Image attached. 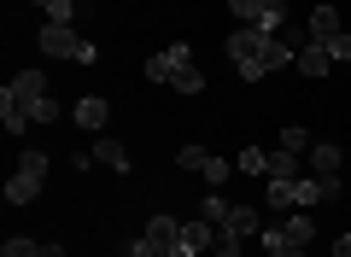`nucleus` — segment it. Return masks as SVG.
<instances>
[{
    "instance_id": "nucleus-1",
    "label": "nucleus",
    "mask_w": 351,
    "mask_h": 257,
    "mask_svg": "<svg viewBox=\"0 0 351 257\" xmlns=\"http://www.w3.org/2000/svg\"><path fill=\"white\" fill-rule=\"evenodd\" d=\"M293 53L281 36H263V29L240 24V36H228V59H234V71L246 76V82H263L269 71H281V64H293Z\"/></svg>"
},
{
    "instance_id": "nucleus-2",
    "label": "nucleus",
    "mask_w": 351,
    "mask_h": 257,
    "mask_svg": "<svg viewBox=\"0 0 351 257\" xmlns=\"http://www.w3.org/2000/svg\"><path fill=\"white\" fill-rule=\"evenodd\" d=\"M41 53H47V59H71V64H94V41L88 36H76L71 24H47L41 29Z\"/></svg>"
},
{
    "instance_id": "nucleus-3",
    "label": "nucleus",
    "mask_w": 351,
    "mask_h": 257,
    "mask_svg": "<svg viewBox=\"0 0 351 257\" xmlns=\"http://www.w3.org/2000/svg\"><path fill=\"white\" fill-rule=\"evenodd\" d=\"M228 12L263 36H287V0H228Z\"/></svg>"
},
{
    "instance_id": "nucleus-4",
    "label": "nucleus",
    "mask_w": 351,
    "mask_h": 257,
    "mask_svg": "<svg viewBox=\"0 0 351 257\" xmlns=\"http://www.w3.org/2000/svg\"><path fill=\"white\" fill-rule=\"evenodd\" d=\"M41 182H47V152H24L18 158V175L6 182V205H29L41 193Z\"/></svg>"
},
{
    "instance_id": "nucleus-5",
    "label": "nucleus",
    "mask_w": 351,
    "mask_h": 257,
    "mask_svg": "<svg viewBox=\"0 0 351 257\" xmlns=\"http://www.w3.org/2000/svg\"><path fill=\"white\" fill-rule=\"evenodd\" d=\"M176 158H182V170H199L205 187H223L228 175H234V158H217V152H205V147H182Z\"/></svg>"
},
{
    "instance_id": "nucleus-6",
    "label": "nucleus",
    "mask_w": 351,
    "mask_h": 257,
    "mask_svg": "<svg viewBox=\"0 0 351 257\" xmlns=\"http://www.w3.org/2000/svg\"><path fill=\"white\" fill-rule=\"evenodd\" d=\"M328 199H339V175H299L293 182V210L328 205Z\"/></svg>"
},
{
    "instance_id": "nucleus-7",
    "label": "nucleus",
    "mask_w": 351,
    "mask_h": 257,
    "mask_svg": "<svg viewBox=\"0 0 351 257\" xmlns=\"http://www.w3.org/2000/svg\"><path fill=\"white\" fill-rule=\"evenodd\" d=\"M188 64H193L188 41H170V47H158L147 59V76H152V82H176V71H188Z\"/></svg>"
},
{
    "instance_id": "nucleus-8",
    "label": "nucleus",
    "mask_w": 351,
    "mask_h": 257,
    "mask_svg": "<svg viewBox=\"0 0 351 257\" xmlns=\"http://www.w3.org/2000/svg\"><path fill=\"white\" fill-rule=\"evenodd\" d=\"M252 234H258V210L252 205H234L223 222H217V240H228V245H246Z\"/></svg>"
},
{
    "instance_id": "nucleus-9",
    "label": "nucleus",
    "mask_w": 351,
    "mask_h": 257,
    "mask_svg": "<svg viewBox=\"0 0 351 257\" xmlns=\"http://www.w3.org/2000/svg\"><path fill=\"white\" fill-rule=\"evenodd\" d=\"M141 240H147L158 257H182V222H170V217H152Z\"/></svg>"
},
{
    "instance_id": "nucleus-10",
    "label": "nucleus",
    "mask_w": 351,
    "mask_h": 257,
    "mask_svg": "<svg viewBox=\"0 0 351 257\" xmlns=\"http://www.w3.org/2000/svg\"><path fill=\"white\" fill-rule=\"evenodd\" d=\"M217 245V222H182V257H205Z\"/></svg>"
},
{
    "instance_id": "nucleus-11",
    "label": "nucleus",
    "mask_w": 351,
    "mask_h": 257,
    "mask_svg": "<svg viewBox=\"0 0 351 257\" xmlns=\"http://www.w3.org/2000/svg\"><path fill=\"white\" fill-rule=\"evenodd\" d=\"M6 88H12L18 106H36V99H47V76H41V71H18Z\"/></svg>"
},
{
    "instance_id": "nucleus-12",
    "label": "nucleus",
    "mask_w": 351,
    "mask_h": 257,
    "mask_svg": "<svg viewBox=\"0 0 351 257\" xmlns=\"http://www.w3.org/2000/svg\"><path fill=\"white\" fill-rule=\"evenodd\" d=\"M328 64H334V59H328L322 41H304V47L293 53V71H299V76H328Z\"/></svg>"
},
{
    "instance_id": "nucleus-13",
    "label": "nucleus",
    "mask_w": 351,
    "mask_h": 257,
    "mask_svg": "<svg viewBox=\"0 0 351 257\" xmlns=\"http://www.w3.org/2000/svg\"><path fill=\"white\" fill-rule=\"evenodd\" d=\"M76 123H82V129H106V123H112V106H106L100 94H88V99H76V111H71Z\"/></svg>"
},
{
    "instance_id": "nucleus-14",
    "label": "nucleus",
    "mask_w": 351,
    "mask_h": 257,
    "mask_svg": "<svg viewBox=\"0 0 351 257\" xmlns=\"http://www.w3.org/2000/svg\"><path fill=\"white\" fill-rule=\"evenodd\" d=\"M0 123H6L12 135H24L29 123H36V117H29V106H18V99H12V88H0Z\"/></svg>"
},
{
    "instance_id": "nucleus-15",
    "label": "nucleus",
    "mask_w": 351,
    "mask_h": 257,
    "mask_svg": "<svg viewBox=\"0 0 351 257\" xmlns=\"http://www.w3.org/2000/svg\"><path fill=\"white\" fill-rule=\"evenodd\" d=\"M281 234H287L293 245H311V240H316V222H311V210H287V222H281Z\"/></svg>"
},
{
    "instance_id": "nucleus-16",
    "label": "nucleus",
    "mask_w": 351,
    "mask_h": 257,
    "mask_svg": "<svg viewBox=\"0 0 351 257\" xmlns=\"http://www.w3.org/2000/svg\"><path fill=\"white\" fill-rule=\"evenodd\" d=\"M94 164H106V170H129V147H123V140H112V135H100Z\"/></svg>"
},
{
    "instance_id": "nucleus-17",
    "label": "nucleus",
    "mask_w": 351,
    "mask_h": 257,
    "mask_svg": "<svg viewBox=\"0 0 351 257\" xmlns=\"http://www.w3.org/2000/svg\"><path fill=\"white\" fill-rule=\"evenodd\" d=\"M234 170H240V175H269V152H263V147H240Z\"/></svg>"
},
{
    "instance_id": "nucleus-18",
    "label": "nucleus",
    "mask_w": 351,
    "mask_h": 257,
    "mask_svg": "<svg viewBox=\"0 0 351 257\" xmlns=\"http://www.w3.org/2000/svg\"><path fill=\"white\" fill-rule=\"evenodd\" d=\"M328 36H339V12L334 6H316L311 12V41H328Z\"/></svg>"
},
{
    "instance_id": "nucleus-19",
    "label": "nucleus",
    "mask_w": 351,
    "mask_h": 257,
    "mask_svg": "<svg viewBox=\"0 0 351 257\" xmlns=\"http://www.w3.org/2000/svg\"><path fill=\"white\" fill-rule=\"evenodd\" d=\"M293 158H299V152H269V182H299V164H293Z\"/></svg>"
},
{
    "instance_id": "nucleus-20",
    "label": "nucleus",
    "mask_w": 351,
    "mask_h": 257,
    "mask_svg": "<svg viewBox=\"0 0 351 257\" xmlns=\"http://www.w3.org/2000/svg\"><path fill=\"white\" fill-rule=\"evenodd\" d=\"M263 252H269V257H304V245H293L281 228H269V234H263Z\"/></svg>"
},
{
    "instance_id": "nucleus-21",
    "label": "nucleus",
    "mask_w": 351,
    "mask_h": 257,
    "mask_svg": "<svg viewBox=\"0 0 351 257\" xmlns=\"http://www.w3.org/2000/svg\"><path fill=\"white\" fill-rule=\"evenodd\" d=\"M311 170L316 175H334L339 170V147H328V140H322V147H311Z\"/></svg>"
},
{
    "instance_id": "nucleus-22",
    "label": "nucleus",
    "mask_w": 351,
    "mask_h": 257,
    "mask_svg": "<svg viewBox=\"0 0 351 257\" xmlns=\"http://www.w3.org/2000/svg\"><path fill=\"white\" fill-rule=\"evenodd\" d=\"M281 152H311V135H304L299 123H287V129H281Z\"/></svg>"
},
{
    "instance_id": "nucleus-23",
    "label": "nucleus",
    "mask_w": 351,
    "mask_h": 257,
    "mask_svg": "<svg viewBox=\"0 0 351 257\" xmlns=\"http://www.w3.org/2000/svg\"><path fill=\"white\" fill-rule=\"evenodd\" d=\"M269 210H293V182H269Z\"/></svg>"
},
{
    "instance_id": "nucleus-24",
    "label": "nucleus",
    "mask_w": 351,
    "mask_h": 257,
    "mask_svg": "<svg viewBox=\"0 0 351 257\" xmlns=\"http://www.w3.org/2000/svg\"><path fill=\"white\" fill-rule=\"evenodd\" d=\"M170 88H176V94H199V88H205V76L188 64V71H176V82H170Z\"/></svg>"
},
{
    "instance_id": "nucleus-25",
    "label": "nucleus",
    "mask_w": 351,
    "mask_h": 257,
    "mask_svg": "<svg viewBox=\"0 0 351 257\" xmlns=\"http://www.w3.org/2000/svg\"><path fill=\"white\" fill-rule=\"evenodd\" d=\"M322 47H328V59H334V64H346V59H351V36H346V29H339V36H328Z\"/></svg>"
},
{
    "instance_id": "nucleus-26",
    "label": "nucleus",
    "mask_w": 351,
    "mask_h": 257,
    "mask_svg": "<svg viewBox=\"0 0 351 257\" xmlns=\"http://www.w3.org/2000/svg\"><path fill=\"white\" fill-rule=\"evenodd\" d=\"M47 18L53 24H76V0H47Z\"/></svg>"
},
{
    "instance_id": "nucleus-27",
    "label": "nucleus",
    "mask_w": 351,
    "mask_h": 257,
    "mask_svg": "<svg viewBox=\"0 0 351 257\" xmlns=\"http://www.w3.org/2000/svg\"><path fill=\"white\" fill-rule=\"evenodd\" d=\"M29 117H36V123H59V99H36V106H29Z\"/></svg>"
},
{
    "instance_id": "nucleus-28",
    "label": "nucleus",
    "mask_w": 351,
    "mask_h": 257,
    "mask_svg": "<svg viewBox=\"0 0 351 257\" xmlns=\"http://www.w3.org/2000/svg\"><path fill=\"white\" fill-rule=\"evenodd\" d=\"M228 210H234V205H228V199H217V193H211V199H205V205H199V217H205V222H223Z\"/></svg>"
},
{
    "instance_id": "nucleus-29",
    "label": "nucleus",
    "mask_w": 351,
    "mask_h": 257,
    "mask_svg": "<svg viewBox=\"0 0 351 257\" xmlns=\"http://www.w3.org/2000/svg\"><path fill=\"white\" fill-rule=\"evenodd\" d=\"M36 252H41L36 240H6V252H0V257H36Z\"/></svg>"
},
{
    "instance_id": "nucleus-30",
    "label": "nucleus",
    "mask_w": 351,
    "mask_h": 257,
    "mask_svg": "<svg viewBox=\"0 0 351 257\" xmlns=\"http://www.w3.org/2000/svg\"><path fill=\"white\" fill-rule=\"evenodd\" d=\"M123 257H158V252H152V245H147V240H135V245H129V252H123Z\"/></svg>"
},
{
    "instance_id": "nucleus-31",
    "label": "nucleus",
    "mask_w": 351,
    "mask_h": 257,
    "mask_svg": "<svg viewBox=\"0 0 351 257\" xmlns=\"http://www.w3.org/2000/svg\"><path fill=\"white\" fill-rule=\"evenodd\" d=\"M334 257H351V234H339V240H334Z\"/></svg>"
},
{
    "instance_id": "nucleus-32",
    "label": "nucleus",
    "mask_w": 351,
    "mask_h": 257,
    "mask_svg": "<svg viewBox=\"0 0 351 257\" xmlns=\"http://www.w3.org/2000/svg\"><path fill=\"white\" fill-rule=\"evenodd\" d=\"M36 257H64V245H41V252Z\"/></svg>"
}]
</instances>
